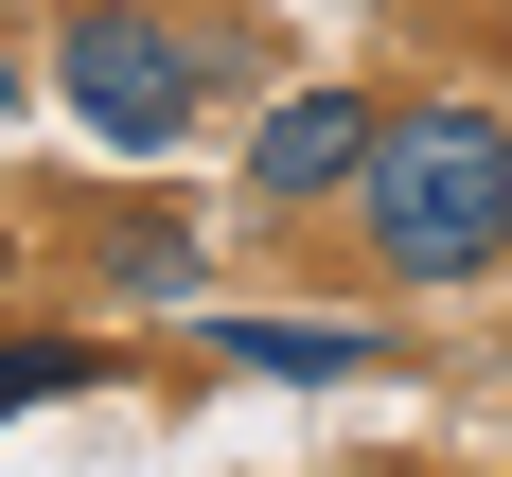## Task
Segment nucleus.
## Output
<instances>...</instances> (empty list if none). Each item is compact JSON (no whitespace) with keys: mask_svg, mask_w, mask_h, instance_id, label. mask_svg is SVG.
<instances>
[{"mask_svg":"<svg viewBox=\"0 0 512 477\" xmlns=\"http://www.w3.org/2000/svg\"><path fill=\"white\" fill-rule=\"evenodd\" d=\"M354 230L389 283H477V265H512V106H389V142H371L354 177Z\"/></svg>","mask_w":512,"mask_h":477,"instance_id":"nucleus-1","label":"nucleus"},{"mask_svg":"<svg viewBox=\"0 0 512 477\" xmlns=\"http://www.w3.org/2000/svg\"><path fill=\"white\" fill-rule=\"evenodd\" d=\"M53 89H71V124H89V142L177 159V124H195V89H212V53L177 36V18H142V0H89V18L53 36Z\"/></svg>","mask_w":512,"mask_h":477,"instance_id":"nucleus-2","label":"nucleus"},{"mask_svg":"<svg viewBox=\"0 0 512 477\" xmlns=\"http://www.w3.org/2000/svg\"><path fill=\"white\" fill-rule=\"evenodd\" d=\"M371 142H389V106H371V89H283V106L248 124V195H265V212H318V195H354V177H371Z\"/></svg>","mask_w":512,"mask_h":477,"instance_id":"nucleus-3","label":"nucleus"},{"mask_svg":"<svg viewBox=\"0 0 512 477\" xmlns=\"http://www.w3.org/2000/svg\"><path fill=\"white\" fill-rule=\"evenodd\" d=\"M212 354L265 371V389H336V371H371V336L354 318H212Z\"/></svg>","mask_w":512,"mask_h":477,"instance_id":"nucleus-4","label":"nucleus"},{"mask_svg":"<svg viewBox=\"0 0 512 477\" xmlns=\"http://www.w3.org/2000/svg\"><path fill=\"white\" fill-rule=\"evenodd\" d=\"M71 389H106L89 336H0V424H18V407H71Z\"/></svg>","mask_w":512,"mask_h":477,"instance_id":"nucleus-5","label":"nucleus"},{"mask_svg":"<svg viewBox=\"0 0 512 477\" xmlns=\"http://www.w3.org/2000/svg\"><path fill=\"white\" fill-rule=\"evenodd\" d=\"M106 283H124V301H195V230H177V212L106 230Z\"/></svg>","mask_w":512,"mask_h":477,"instance_id":"nucleus-6","label":"nucleus"},{"mask_svg":"<svg viewBox=\"0 0 512 477\" xmlns=\"http://www.w3.org/2000/svg\"><path fill=\"white\" fill-rule=\"evenodd\" d=\"M0 124H18V53H0Z\"/></svg>","mask_w":512,"mask_h":477,"instance_id":"nucleus-7","label":"nucleus"}]
</instances>
